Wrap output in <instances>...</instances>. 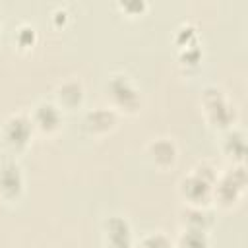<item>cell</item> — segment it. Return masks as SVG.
Wrapping results in <instances>:
<instances>
[{"mask_svg":"<svg viewBox=\"0 0 248 248\" xmlns=\"http://www.w3.org/2000/svg\"><path fill=\"white\" fill-rule=\"evenodd\" d=\"M107 89H108V95L118 108L132 112L140 107V93L126 76H112Z\"/></svg>","mask_w":248,"mask_h":248,"instance_id":"cell-1","label":"cell"},{"mask_svg":"<svg viewBox=\"0 0 248 248\" xmlns=\"http://www.w3.org/2000/svg\"><path fill=\"white\" fill-rule=\"evenodd\" d=\"M244 184H246V174H244V169L238 167V169H232V172H227L219 182H215V188L211 190V194L219 203L231 205L240 196Z\"/></svg>","mask_w":248,"mask_h":248,"instance_id":"cell-2","label":"cell"},{"mask_svg":"<svg viewBox=\"0 0 248 248\" xmlns=\"http://www.w3.org/2000/svg\"><path fill=\"white\" fill-rule=\"evenodd\" d=\"M203 107H205L209 120L213 124H219V126H227L234 116L232 107L227 103L223 91L217 87H207L203 91Z\"/></svg>","mask_w":248,"mask_h":248,"instance_id":"cell-3","label":"cell"},{"mask_svg":"<svg viewBox=\"0 0 248 248\" xmlns=\"http://www.w3.org/2000/svg\"><path fill=\"white\" fill-rule=\"evenodd\" d=\"M180 190H182V196L192 203V205H200L203 202H207L211 198V190H213V182L198 176L196 172H192L188 178H184L180 182Z\"/></svg>","mask_w":248,"mask_h":248,"instance_id":"cell-4","label":"cell"},{"mask_svg":"<svg viewBox=\"0 0 248 248\" xmlns=\"http://www.w3.org/2000/svg\"><path fill=\"white\" fill-rule=\"evenodd\" d=\"M105 236L108 248H132V231L122 217H108L105 221Z\"/></svg>","mask_w":248,"mask_h":248,"instance_id":"cell-5","label":"cell"},{"mask_svg":"<svg viewBox=\"0 0 248 248\" xmlns=\"http://www.w3.org/2000/svg\"><path fill=\"white\" fill-rule=\"evenodd\" d=\"M31 128H33L31 118H27V116H23V114H14V116H10V120L6 122L4 136H6V140H8V143H10L12 147H23V145H27V141H29Z\"/></svg>","mask_w":248,"mask_h":248,"instance_id":"cell-6","label":"cell"},{"mask_svg":"<svg viewBox=\"0 0 248 248\" xmlns=\"http://www.w3.org/2000/svg\"><path fill=\"white\" fill-rule=\"evenodd\" d=\"M23 188V176L16 163H4L0 169V192L4 198H17Z\"/></svg>","mask_w":248,"mask_h":248,"instance_id":"cell-7","label":"cell"},{"mask_svg":"<svg viewBox=\"0 0 248 248\" xmlns=\"http://www.w3.org/2000/svg\"><path fill=\"white\" fill-rule=\"evenodd\" d=\"M31 122L43 130V132H54L58 126H60V110L54 107V105H48V103H43L35 108L33 112V118Z\"/></svg>","mask_w":248,"mask_h":248,"instance_id":"cell-8","label":"cell"},{"mask_svg":"<svg viewBox=\"0 0 248 248\" xmlns=\"http://www.w3.org/2000/svg\"><path fill=\"white\" fill-rule=\"evenodd\" d=\"M114 124H116V114L112 108H95L85 116V128L93 134L108 132Z\"/></svg>","mask_w":248,"mask_h":248,"instance_id":"cell-9","label":"cell"},{"mask_svg":"<svg viewBox=\"0 0 248 248\" xmlns=\"http://www.w3.org/2000/svg\"><path fill=\"white\" fill-rule=\"evenodd\" d=\"M147 151L151 155V159L155 161V165L159 167H167V165H172L174 159H176V147L170 140L167 138H157L153 140L149 145H147Z\"/></svg>","mask_w":248,"mask_h":248,"instance_id":"cell-10","label":"cell"},{"mask_svg":"<svg viewBox=\"0 0 248 248\" xmlns=\"http://www.w3.org/2000/svg\"><path fill=\"white\" fill-rule=\"evenodd\" d=\"M182 223L186 225V229H194V231H203L207 229V225L211 223V213L202 209L200 205H192L182 213Z\"/></svg>","mask_w":248,"mask_h":248,"instance_id":"cell-11","label":"cell"},{"mask_svg":"<svg viewBox=\"0 0 248 248\" xmlns=\"http://www.w3.org/2000/svg\"><path fill=\"white\" fill-rule=\"evenodd\" d=\"M56 95H58V101L64 107H76L83 99V89H81V85L78 81H66V83H62L58 87Z\"/></svg>","mask_w":248,"mask_h":248,"instance_id":"cell-12","label":"cell"},{"mask_svg":"<svg viewBox=\"0 0 248 248\" xmlns=\"http://www.w3.org/2000/svg\"><path fill=\"white\" fill-rule=\"evenodd\" d=\"M178 248H207V236L203 231L184 229L178 238Z\"/></svg>","mask_w":248,"mask_h":248,"instance_id":"cell-13","label":"cell"},{"mask_svg":"<svg viewBox=\"0 0 248 248\" xmlns=\"http://www.w3.org/2000/svg\"><path fill=\"white\" fill-rule=\"evenodd\" d=\"M225 151L231 157H236L240 161L244 155V136L240 132H231L225 140Z\"/></svg>","mask_w":248,"mask_h":248,"instance_id":"cell-14","label":"cell"},{"mask_svg":"<svg viewBox=\"0 0 248 248\" xmlns=\"http://www.w3.org/2000/svg\"><path fill=\"white\" fill-rule=\"evenodd\" d=\"M141 248H172V244L165 234L155 232V234H149L147 238H143Z\"/></svg>","mask_w":248,"mask_h":248,"instance_id":"cell-15","label":"cell"},{"mask_svg":"<svg viewBox=\"0 0 248 248\" xmlns=\"http://www.w3.org/2000/svg\"><path fill=\"white\" fill-rule=\"evenodd\" d=\"M17 41H19L21 46H29V45L35 41V29H33L31 25L19 27V31H17Z\"/></svg>","mask_w":248,"mask_h":248,"instance_id":"cell-16","label":"cell"}]
</instances>
